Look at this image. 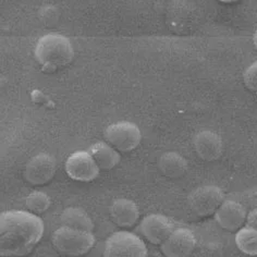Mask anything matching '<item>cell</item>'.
Returning <instances> with one entry per match:
<instances>
[{"mask_svg":"<svg viewBox=\"0 0 257 257\" xmlns=\"http://www.w3.org/2000/svg\"><path fill=\"white\" fill-rule=\"evenodd\" d=\"M43 220L29 210H7L0 215V253L3 256L30 254L44 235Z\"/></svg>","mask_w":257,"mask_h":257,"instance_id":"1","label":"cell"},{"mask_svg":"<svg viewBox=\"0 0 257 257\" xmlns=\"http://www.w3.org/2000/svg\"><path fill=\"white\" fill-rule=\"evenodd\" d=\"M35 59L44 71L55 72L69 66L74 58V48L67 36L49 33L37 41Z\"/></svg>","mask_w":257,"mask_h":257,"instance_id":"2","label":"cell"},{"mask_svg":"<svg viewBox=\"0 0 257 257\" xmlns=\"http://www.w3.org/2000/svg\"><path fill=\"white\" fill-rule=\"evenodd\" d=\"M53 245L58 253L66 256L87 254L95 244L93 231H84L61 226L53 233Z\"/></svg>","mask_w":257,"mask_h":257,"instance_id":"3","label":"cell"},{"mask_svg":"<svg viewBox=\"0 0 257 257\" xmlns=\"http://www.w3.org/2000/svg\"><path fill=\"white\" fill-rule=\"evenodd\" d=\"M147 254L149 249L145 242L128 231L114 232L105 242L106 257H146Z\"/></svg>","mask_w":257,"mask_h":257,"instance_id":"4","label":"cell"},{"mask_svg":"<svg viewBox=\"0 0 257 257\" xmlns=\"http://www.w3.org/2000/svg\"><path fill=\"white\" fill-rule=\"evenodd\" d=\"M224 200V193L219 186L206 184L191 193L188 197V206L194 215L207 218L215 215Z\"/></svg>","mask_w":257,"mask_h":257,"instance_id":"5","label":"cell"},{"mask_svg":"<svg viewBox=\"0 0 257 257\" xmlns=\"http://www.w3.org/2000/svg\"><path fill=\"white\" fill-rule=\"evenodd\" d=\"M104 136L106 142L122 153L134 151L142 141L140 127L130 121H119L108 125Z\"/></svg>","mask_w":257,"mask_h":257,"instance_id":"6","label":"cell"},{"mask_svg":"<svg viewBox=\"0 0 257 257\" xmlns=\"http://www.w3.org/2000/svg\"><path fill=\"white\" fill-rule=\"evenodd\" d=\"M67 175L74 181L91 182L98 177L100 168L88 151L74 152L64 164Z\"/></svg>","mask_w":257,"mask_h":257,"instance_id":"7","label":"cell"},{"mask_svg":"<svg viewBox=\"0 0 257 257\" xmlns=\"http://www.w3.org/2000/svg\"><path fill=\"white\" fill-rule=\"evenodd\" d=\"M56 172V158L48 153H40L25 165L24 178L32 185H45L54 179Z\"/></svg>","mask_w":257,"mask_h":257,"instance_id":"8","label":"cell"},{"mask_svg":"<svg viewBox=\"0 0 257 257\" xmlns=\"http://www.w3.org/2000/svg\"><path fill=\"white\" fill-rule=\"evenodd\" d=\"M196 244V236L192 230L175 228L170 235L160 244V249L167 257H186L194 252Z\"/></svg>","mask_w":257,"mask_h":257,"instance_id":"9","label":"cell"},{"mask_svg":"<svg viewBox=\"0 0 257 257\" xmlns=\"http://www.w3.org/2000/svg\"><path fill=\"white\" fill-rule=\"evenodd\" d=\"M175 228V222L169 217L162 214H151L141 220L139 230L144 239L150 243L160 245Z\"/></svg>","mask_w":257,"mask_h":257,"instance_id":"10","label":"cell"},{"mask_svg":"<svg viewBox=\"0 0 257 257\" xmlns=\"http://www.w3.org/2000/svg\"><path fill=\"white\" fill-rule=\"evenodd\" d=\"M247 215L246 208L240 202L224 200L214 217L221 229L229 232H236L246 223Z\"/></svg>","mask_w":257,"mask_h":257,"instance_id":"11","label":"cell"},{"mask_svg":"<svg viewBox=\"0 0 257 257\" xmlns=\"http://www.w3.org/2000/svg\"><path fill=\"white\" fill-rule=\"evenodd\" d=\"M193 146L197 156L208 163L219 159L223 152L221 138L210 130H203L196 133L193 139Z\"/></svg>","mask_w":257,"mask_h":257,"instance_id":"12","label":"cell"},{"mask_svg":"<svg viewBox=\"0 0 257 257\" xmlns=\"http://www.w3.org/2000/svg\"><path fill=\"white\" fill-rule=\"evenodd\" d=\"M109 215L114 224L122 229H130L140 219L139 205L128 198H118L109 208Z\"/></svg>","mask_w":257,"mask_h":257,"instance_id":"13","label":"cell"},{"mask_svg":"<svg viewBox=\"0 0 257 257\" xmlns=\"http://www.w3.org/2000/svg\"><path fill=\"white\" fill-rule=\"evenodd\" d=\"M158 168L167 178L183 177L189 168L188 160L177 152L164 153L158 159Z\"/></svg>","mask_w":257,"mask_h":257,"instance_id":"14","label":"cell"},{"mask_svg":"<svg viewBox=\"0 0 257 257\" xmlns=\"http://www.w3.org/2000/svg\"><path fill=\"white\" fill-rule=\"evenodd\" d=\"M88 152L92 154L96 164L100 170H111L120 163V153L108 142H98L89 147Z\"/></svg>","mask_w":257,"mask_h":257,"instance_id":"15","label":"cell"},{"mask_svg":"<svg viewBox=\"0 0 257 257\" xmlns=\"http://www.w3.org/2000/svg\"><path fill=\"white\" fill-rule=\"evenodd\" d=\"M60 223L63 227L93 231L94 222L84 209L79 207H67L60 216Z\"/></svg>","mask_w":257,"mask_h":257,"instance_id":"16","label":"cell"},{"mask_svg":"<svg viewBox=\"0 0 257 257\" xmlns=\"http://www.w3.org/2000/svg\"><path fill=\"white\" fill-rule=\"evenodd\" d=\"M235 245L243 254L248 256L257 255V229L246 224L235 232Z\"/></svg>","mask_w":257,"mask_h":257,"instance_id":"17","label":"cell"},{"mask_svg":"<svg viewBox=\"0 0 257 257\" xmlns=\"http://www.w3.org/2000/svg\"><path fill=\"white\" fill-rule=\"evenodd\" d=\"M51 205V200L49 195L46 193L41 191H35L28 195L27 200H25V207L32 214H35L40 216L49 209Z\"/></svg>","mask_w":257,"mask_h":257,"instance_id":"18","label":"cell"},{"mask_svg":"<svg viewBox=\"0 0 257 257\" xmlns=\"http://www.w3.org/2000/svg\"><path fill=\"white\" fill-rule=\"evenodd\" d=\"M243 82L250 92L257 93V60L245 69L243 73Z\"/></svg>","mask_w":257,"mask_h":257,"instance_id":"19","label":"cell"},{"mask_svg":"<svg viewBox=\"0 0 257 257\" xmlns=\"http://www.w3.org/2000/svg\"><path fill=\"white\" fill-rule=\"evenodd\" d=\"M246 224H249V226H252L257 229V207H255L254 209H252L248 213Z\"/></svg>","mask_w":257,"mask_h":257,"instance_id":"20","label":"cell"},{"mask_svg":"<svg viewBox=\"0 0 257 257\" xmlns=\"http://www.w3.org/2000/svg\"><path fill=\"white\" fill-rule=\"evenodd\" d=\"M218 2L221 3V4H227V5H230V4H235V3H239L240 0H218Z\"/></svg>","mask_w":257,"mask_h":257,"instance_id":"21","label":"cell"},{"mask_svg":"<svg viewBox=\"0 0 257 257\" xmlns=\"http://www.w3.org/2000/svg\"><path fill=\"white\" fill-rule=\"evenodd\" d=\"M253 44H254L255 48L257 49V29L255 30V32H254V35H253Z\"/></svg>","mask_w":257,"mask_h":257,"instance_id":"22","label":"cell"}]
</instances>
